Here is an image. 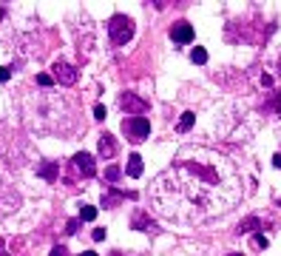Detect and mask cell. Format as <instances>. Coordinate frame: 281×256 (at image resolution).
<instances>
[{"mask_svg":"<svg viewBox=\"0 0 281 256\" xmlns=\"http://www.w3.org/2000/svg\"><path fill=\"white\" fill-rule=\"evenodd\" d=\"M242 174L230 157L205 145H185L148 185L150 208L179 225H205L242 202Z\"/></svg>","mask_w":281,"mask_h":256,"instance_id":"1","label":"cell"},{"mask_svg":"<svg viewBox=\"0 0 281 256\" xmlns=\"http://www.w3.org/2000/svg\"><path fill=\"white\" fill-rule=\"evenodd\" d=\"M133 32H136V26L128 15H114L108 20V37H111L114 46H125L133 37Z\"/></svg>","mask_w":281,"mask_h":256,"instance_id":"2","label":"cell"},{"mask_svg":"<svg viewBox=\"0 0 281 256\" xmlns=\"http://www.w3.org/2000/svg\"><path fill=\"white\" fill-rule=\"evenodd\" d=\"M122 134L131 142H145L150 137V122L148 117H125L122 119Z\"/></svg>","mask_w":281,"mask_h":256,"instance_id":"3","label":"cell"},{"mask_svg":"<svg viewBox=\"0 0 281 256\" xmlns=\"http://www.w3.org/2000/svg\"><path fill=\"white\" fill-rule=\"evenodd\" d=\"M17 208H20V194L6 179H0V219H6L9 214H15Z\"/></svg>","mask_w":281,"mask_h":256,"instance_id":"4","label":"cell"},{"mask_svg":"<svg viewBox=\"0 0 281 256\" xmlns=\"http://www.w3.org/2000/svg\"><path fill=\"white\" fill-rule=\"evenodd\" d=\"M51 80L60 83V85H74L80 80V71L71 66L68 60H57V63L51 66Z\"/></svg>","mask_w":281,"mask_h":256,"instance_id":"5","label":"cell"},{"mask_svg":"<svg viewBox=\"0 0 281 256\" xmlns=\"http://www.w3.org/2000/svg\"><path fill=\"white\" fill-rule=\"evenodd\" d=\"M119 105H122L131 117H145V111H148V102L142 100V97H136L133 91H125V94L119 97Z\"/></svg>","mask_w":281,"mask_h":256,"instance_id":"6","label":"cell"},{"mask_svg":"<svg viewBox=\"0 0 281 256\" xmlns=\"http://www.w3.org/2000/svg\"><path fill=\"white\" fill-rule=\"evenodd\" d=\"M170 40H173V43H193V26L185 23V20L173 23V26H170Z\"/></svg>","mask_w":281,"mask_h":256,"instance_id":"7","label":"cell"},{"mask_svg":"<svg viewBox=\"0 0 281 256\" xmlns=\"http://www.w3.org/2000/svg\"><path fill=\"white\" fill-rule=\"evenodd\" d=\"M74 168L80 171L83 177H94V174H97V162H94L91 154L80 151V154H74Z\"/></svg>","mask_w":281,"mask_h":256,"instance_id":"8","label":"cell"},{"mask_svg":"<svg viewBox=\"0 0 281 256\" xmlns=\"http://www.w3.org/2000/svg\"><path fill=\"white\" fill-rule=\"evenodd\" d=\"M37 174L46 182H57L60 179V162L57 159H43V162H37Z\"/></svg>","mask_w":281,"mask_h":256,"instance_id":"9","label":"cell"},{"mask_svg":"<svg viewBox=\"0 0 281 256\" xmlns=\"http://www.w3.org/2000/svg\"><path fill=\"white\" fill-rule=\"evenodd\" d=\"M97 154L102 157V159H111L116 154V139L111 134H102L99 137V142H97Z\"/></svg>","mask_w":281,"mask_h":256,"instance_id":"10","label":"cell"},{"mask_svg":"<svg viewBox=\"0 0 281 256\" xmlns=\"http://www.w3.org/2000/svg\"><path fill=\"white\" fill-rule=\"evenodd\" d=\"M133 228H136V231H145V234H156V222L150 219L145 211H136V214H133Z\"/></svg>","mask_w":281,"mask_h":256,"instance_id":"11","label":"cell"},{"mask_svg":"<svg viewBox=\"0 0 281 256\" xmlns=\"http://www.w3.org/2000/svg\"><path fill=\"white\" fill-rule=\"evenodd\" d=\"M122 199H133V194H125V191H108V194H102V205L105 208H116Z\"/></svg>","mask_w":281,"mask_h":256,"instance_id":"12","label":"cell"},{"mask_svg":"<svg viewBox=\"0 0 281 256\" xmlns=\"http://www.w3.org/2000/svg\"><path fill=\"white\" fill-rule=\"evenodd\" d=\"M125 174H128V177H133V179H136V177H142V157H139V154H131V157H128Z\"/></svg>","mask_w":281,"mask_h":256,"instance_id":"13","label":"cell"},{"mask_svg":"<svg viewBox=\"0 0 281 256\" xmlns=\"http://www.w3.org/2000/svg\"><path fill=\"white\" fill-rule=\"evenodd\" d=\"M259 225H262V219H259V217H247L244 222H239V225H236V234H253Z\"/></svg>","mask_w":281,"mask_h":256,"instance_id":"14","label":"cell"},{"mask_svg":"<svg viewBox=\"0 0 281 256\" xmlns=\"http://www.w3.org/2000/svg\"><path fill=\"white\" fill-rule=\"evenodd\" d=\"M97 219V208L94 205H83L80 208V222H94Z\"/></svg>","mask_w":281,"mask_h":256,"instance_id":"15","label":"cell"},{"mask_svg":"<svg viewBox=\"0 0 281 256\" xmlns=\"http://www.w3.org/2000/svg\"><path fill=\"white\" fill-rule=\"evenodd\" d=\"M193 119H196V114H190V111H185L182 117H179V131H190V128H193Z\"/></svg>","mask_w":281,"mask_h":256,"instance_id":"16","label":"cell"},{"mask_svg":"<svg viewBox=\"0 0 281 256\" xmlns=\"http://www.w3.org/2000/svg\"><path fill=\"white\" fill-rule=\"evenodd\" d=\"M190 60H193V63H199V66H205V63H207V51L202 49V46H196V49L190 51Z\"/></svg>","mask_w":281,"mask_h":256,"instance_id":"17","label":"cell"},{"mask_svg":"<svg viewBox=\"0 0 281 256\" xmlns=\"http://www.w3.org/2000/svg\"><path fill=\"white\" fill-rule=\"evenodd\" d=\"M105 179H108V185H114L116 179H119V168H116V165H108V168H105Z\"/></svg>","mask_w":281,"mask_h":256,"instance_id":"18","label":"cell"},{"mask_svg":"<svg viewBox=\"0 0 281 256\" xmlns=\"http://www.w3.org/2000/svg\"><path fill=\"white\" fill-rule=\"evenodd\" d=\"M267 245H270V239H267L264 234H256V236H253V248L262 251V248H267Z\"/></svg>","mask_w":281,"mask_h":256,"instance_id":"19","label":"cell"},{"mask_svg":"<svg viewBox=\"0 0 281 256\" xmlns=\"http://www.w3.org/2000/svg\"><path fill=\"white\" fill-rule=\"evenodd\" d=\"M37 83L49 88V85H54V80H51V74H46V71H43V74H37Z\"/></svg>","mask_w":281,"mask_h":256,"instance_id":"20","label":"cell"},{"mask_svg":"<svg viewBox=\"0 0 281 256\" xmlns=\"http://www.w3.org/2000/svg\"><path fill=\"white\" fill-rule=\"evenodd\" d=\"M49 256H71V254H68V248H63V245H54Z\"/></svg>","mask_w":281,"mask_h":256,"instance_id":"21","label":"cell"},{"mask_svg":"<svg viewBox=\"0 0 281 256\" xmlns=\"http://www.w3.org/2000/svg\"><path fill=\"white\" fill-rule=\"evenodd\" d=\"M77 228H80V219H68L66 222V234H77Z\"/></svg>","mask_w":281,"mask_h":256,"instance_id":"22","label":"cell"},{"mask_svg":"<svg viewBox=\"0 0 281 256\" xmlns=\"http://www.w3.org/2000/svg\"><path fill=\"white\" fill-rule=\"evenodd\" d=\"M9 77H12V68L0 66V83H9Z\"/></svg>","mask_w":281,"mask_h":256,"instance_id":"23","label":"cell"},{"mask_svg":"<svg viewBox=\"0 0 281 256\" xmlns=\"http://www.w3.org/2000/svg\"><path fill=\"white\" fill-rule=\"evenodd\" d=\"M91 239H94V242H102V239H105V228H94Z\"/></svg>","mask_w":281,"mask_h":256,"instance_id":"24","label":"cell"},{"mask_svg":"<svg viewBox=\"0 0 281 256\" xmlns=\"http://www.w3.org/2000/svg\"><path fill=\"white\" fill-rule=\"evenodd\" d=\"M105 114H108L105 105H97V108H94V117H97V119H105Z\"/></svg>","mask_w":281,"mask_h":256,"instance_id":"25","label":"cell"},{"mask_svg":"<svg viewBox=\"0 0 281 256\" xmlns=\"http://www.w3.org/2000/svg\"><path fill=\"white\" fill-rule=\"evenodd\" d=\"M262 85H267V88H270V85H273V77H270V74H264V77H262Z\"/></svg>","mask_w":281,"mask_h":256,"instance_id":"26","label":"cell"},{"mask_svg":"<svg viewBox=\"0 0 281 256\" xmlns=\"http://www.w3.org/2000/svg\"><path fill=\"white\" fill-rule=\"evenodd\" d=\"M0 256H12L9 251H6V245H3V239H0Z\"/></svg>","mask_w":281,"mask_h":256,"instance_id":"27","label":"cell"},{"mask_svg":"<svg viewBox=\"0 0 281 256\" xmlns=\"http://www.w3.org/2000/svg\"><path fill=\"white\" fill-rule=\"evenodd\" d=\"M273 165H276V168H281V154H276V157H273Z\"/></svg>","mask_w":281,"mask_h":256,"instance_id":"28","label":"cell"},{"mask_svg":"<svg viewBox=\"0 0 281 256\" xmlns=\"http://www.w3.org/2000/svg\"><path fill=\"white\" fill-rule=\"evenodd\" d=\"M276 111H279V117H281V97H279V102H276Z\"/></svg>","mask_w":281,"mask_h":256,"instance_id":"29","label":"cell"},{"mask_svg":"<svg viewBox=\"0 0 281 256\" xmlns=\"http://www.w3.org/2000/svg\"><path fill=\"white\" fill-rule=\"evenodd\" d=\"M83 256H97V254H94V251H85V254Z\"/></svg>","mask_w":281,"mask_h":256,"instance_id":"30","label":"cell"},{"mask_svg":"<svg viewBox=\"0 0 281 256\" xmlns=\"http://www.w3.org/2000/svg\"><path fill=\"white\" fill-rule=\"evenodd\" d=\"M279 77H281V57H279Z\"/></svg>","mask_w":281,"mask_h":256,"instance_id":"31","label":"cell"},{"mask_svg":"<svg viewBox=\"0 0 281 256\" xmlns=\"http://www.w3.org/2000/svg\"><path fill=\"white\" fill-rule=\"evenodd\" d=\"M3 17H6V12H3V9H0V20H3Z\"/></svg>","mask_w":281,"mask_h":256,"instance_id":"32","label":"cell"},{"mask_svg":"<svg viewBox=\"0 0 281 256\" xmlns=\"http://www.w3.org/2000/svg\"><path fill=\"white\" fill-rule=\"evenodd\" d=\"M230 256H242V254H230Z\"/></svg>","mask_w":281,"mask_h":256,"instance_id":"33","label":"cell"}]
</instances>
